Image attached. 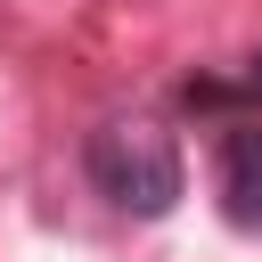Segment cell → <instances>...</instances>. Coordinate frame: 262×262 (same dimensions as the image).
<instances>
[{"label": "cell", "mask_w": 262, "mask_h": 262, "mask_svg": "<svg viewBox=\"0 0 262 262\" xmlns=\"http://www.w3.org/2000/svg\"><path fill=\"white\" fill-rule=\"evenodd\" d=\"M237 90H246V98H254V106H262V49H254V57H246V74H237Z\"/></svg>", "instance_id": "cell-3"}, {"label": "cell", "mask_w": 262, "mask_h": 262, "mask_svg": "<svg viewBox=\"0 0 262 262\" xmlns=\"http://www.w3.org/2000/svg\"><path fill=\"white\" fill-rule=\"evenodd\" d=\"M82 172L90 188L115 205V213H139V221H164L180 196H188V164H180V139L147 115H115L90 131L82 147Z\"/></svg>", "instance_id": "cell-1"}, {"label": "cell", "mask_w": 262, "mask_h": 262, "mask_svg": "<svg viewBox=\"0 0 262 262\" xmlns=\"http://www.w3.org/2000/svg\"><path fill=\"white\" fill-rule=\"evenodd\" d=\"M221 213H229V229H246V237H262V131L254 123H237V131H221Z\"/></svg>", "instance_id": "cell-2"}]
</instances>
